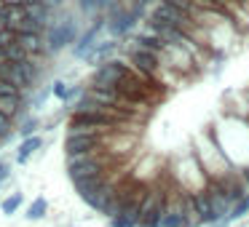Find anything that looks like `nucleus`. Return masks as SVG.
<instances>
[{"label": "nucleus", "mask_w": 249, "mask_h": 227, "mask_svg": "<svg viewBox=\"0 0 249 227\" xmlns=\"http://www.w3.org/2000/svg\"><path fill=\"white\" fill-rule=\"evenodd\" d=\"M193 155L198 158V163H201V168L206 171L209 182L212 179H225L228 174H233L231 163H228V158H225V150H222V145L217 142V134L212 129L206 131L204 136H198Z\"/></svg>", "instance_id": "f257e3e1"}, {"label": "nucleus", "mask_w": 249, "mask_h": 227, "mask_svg": "<svg viewBox=\"0 0 249 227\" xmlns=\"http://www.w3.org/2000/svg\"><path fill=\"white\" fill-rule=\"evenodd\" d=\"M107 32H110V38H115V40H121V38H126V35L134 30V24L140 22L142 16H145V6L142 3H131V6H126V3H115L113 8H110L107 14Z\"/></svg>", "instance_id": "f03ea898"}, {"label": "nucleus", "mask_w": 249, "mask_h": 227, "mask_svg": "<svg viewBox=\"0 0 249 227\" xmlns=\"http://www.w3.org/2000/svg\"><path fill=\"white\" fill-rule=\"evenodd\" d=\"M81 35L75 16H62V19H51L49 30H46V51L49 54H59L62 49H72Z\"/></svg>", "instance_id": "7ed1b4c3"}, {"label": "nucleus", "mask_w": 249, "mask_h": 227, "mask_svg": "<svg viewBox=\"0 0 249 227\" xmlns=\"http://www.w3.org/2000/svg\"><path fill=\"white\" fill-rule=\"evenodd\" d=\"M105 134L107 131H67L65 155H94L105 152Z\"/></svg>", "instance_id": "20e7f679"}, {"label": "nucleus", "mask_w": 249, "mask_h": 227, "mask_svg": "<svg viewBox=\"0 0 249 227\" xmlns=\"http://www.w3.org/2000/svg\"><path fill=\"white\" fill-rule=\"evenodd\" d=\"M126 62H129V67L134 72H140L142 78H147V81H161L163 75V62L158 54H153V51H145V49H137V46L129 43V49H126ZM163 83V81H161Z\"/></svg>", "instance_id": "39448f33"}, {"label": "nucleus", "mask_w": 249, "mask_h": 227, "mask_svg": "<svg viewBox=\"0 0 249 227\" xmlns=\"http://www.w3.org/2000/svg\"><path fill=\"white\" fill-rule=\"evenodd\" d=\"M38 78H40V67L35 65V59L8 62V65L0 67V81H11L14 86H19L22 91H33Z\"/></svg>", "instance_id": "423d86ee"}, {"label": "nucleus", "mask_w": 249, "mask_h": 227, "mask_svg": "<svg viewBox=\"0 0 249 227\" xmlns=\"http://www.w3.org/2000/svg\"><path fill=\"white\" fill-rule=\"evenodd\" d=\"M131 67H129V62H124V59H110V62H105V65H99L97 70H94V75H91V83L89 86H107V88H115L118 86V81L129 72Z\"/></svg>", "instance_id": "0eeeda50"}, {"label": "nucleus", "mask_w": 249, "mask_h": 227, "mask_svg": "<svg viewBox=\"0 0 249 227\" xmlns=\"http://www.w3.org/2000/svg\"><path fill=\"white\" fill-rule=\"evenodd\" d=\"M102 30H107V16H94V22L89 24V27L83 30L81 35H78L75 46H72V56H75V59H86L89 51H91L94 46L99 43V35H102Z\"/></svg>", "instance_id": "6e6552de"}, {"label": "nucleus", "mask_w": 249, "mask_h": 227, "mask_svg": "<svg viewBox=\"0 0 249 227\" xmlns=\"http://www.w3.org/2000/svg\"><path fill=\"white\" fill-rule=\"evenodd\" d=\"M118 40L115 38H107V40H99L97 46H94L91 51H89V56L83 62H86V65H94V67H99V65H105V62H110L113 59V54L115 51H118Z\"/></svg>", "instance_id": "1a4fd4ad"}, {"label": "nucleus", "mask_w": 249, "mask_h": 227, "mask_svg": "<svg viewBox=\"0 0 249 227\" xmlns=\"http://www.w3.org/2000/svg\"><path fill=\"white\" fill-rule=\"evenodd\" d=\"M131 46H137V49H145V51H153V54L163 56V51H166V40L158 38L156 32H150V30H145V32L134 35V40H131Z\"/></svg>", "instance_id": "9d476101"}, {"label": "nucleus", "mask_w": 249, "mask_h": 227, "mask_svg": "<svg viewBox=\"0 0 249 227\" xmlns=\"http://www.w3.org/2000/svg\"><path fill=\"white\" fill-rule=\"evenodd\" d=\"M17 40L22 43V49L27 51L30 59H35V56H46L49 51H46V38L43 35H30V32H22L17 35Z\"/></svg>", "instance_id": "9b49d317"}, {"label": "nucleus", "mask_w": 249, "mask_h": 227, "mask_svg": "<svg viewBox=\"0 0 249 227\" xmlns=\"http://www.w3.org/2000/svg\"><path fill=\"white\" fill-rule=\"evenodd\" d=\"M24 11H27L30 19L46 24V27L51 24V16H54V8H51L49 0H33V3H27V6H24Z\"/></svg>", "instance_id": "f8f14e48"}, {"label": "nucleus", "mask_w": 249, "mask_h": 227, "mask_svg": "<svg viewBox=\"0 0 249 227\" xmlns=\"http://www.w3.org/2000/svg\"><path fill=\"white\" fill-rule=\"evenodd\" d=\"M115 3H121V0H78V11L83 16H105Z\"/></svg>", "instance_id": "ddd939ff"}, {"label": "nucleus", "mask_w": 249, "mask_h": 227, "mask_svg": "<svg viewBox=\"0 0 249 227\" xmlns=\"http://www.w3.org/2000/svg\"><path fill=\"white\" fill-rule=\"evenodd\" d=\"M43 147V139L40 136H30V139H22V145L17 147V155H14V161L19 163V166H24V163L30 161V158L35 155V152Z\"/></svg>", "instance_id": "4468645a"}, {"label": "nucleus", "mask_w": 249, "mask_h": 227, "mask_svg": "<svg viewBox=\"0 0 249 227\" xmlns=\"http://www.w3.org/2000/svg\"><path fill=\"white\" fill-rule=\"evenodd\" d=\"M51 94L67 104V102H72V99L78 102V99H81V94H83V88H81V86H72V83H65V81H54Z\"/></svg>", "instance_id": "2eb2a0df"}, {"label": "nucleus", "mask_w": 249, "mask_h": 227, "mask_svg": "<svg viewBox=\"0 0 249 227\" xmlns=\"http://www.w3.org/2000/svg\"><path fill=\"white\" fill-rule=\"evenodd\" d=\"M46 214H49V200H46L43 195H38V198H35L33 203L27 206V211H24V216H27L30 222H40V219H46Z\"/></svg>", "instance_id": "dca6fc26"}, {"label": "nucleus", "mask_w": 249, "mask_h": 227, "mask_svg": "<svg viewBox=\"0 0 249 227\" xmlns=\"http://www.w3.org/2000/svg\"><path fill=\"white\" fill-rule=\"evenodd\" d=\"M22 203H24V193L17 190V193H11L8 198L0 200V211H3V216H14L19 209H22Z\"/></svg>", "instance_id": "f3484780"}, {"label": "nucleus", "mask_w": 249, "mask_h": 227, "mask_svg": "<svg viewBox=\"0 0 249 227\" xmlns=\"http://www.w3.org/2000/svg\"><path fill=\"white\" fill-rule=\"evenodd\" d=\"M249 214V195H244L241 200H236V203L231 206V214H228V222H236V219H244V216Z\"/></svg>", "instance_id": "a211bd4d"}, {"label": "nucleus", "mask_w": 249, "mask_h": 227, "mask_svg": "<svg viewBox=\"0 0 249 227\" xmlns=\"http://www.w3.org/2000/svg\"><path fill=\"white\" fill-rule=\"evenodd\" d=\"M161 3H166V6L188 14V16H196V11H198V3H196V0H161Z\"/></svg>", "instance_id": "6ab92c4d"}, {"label": "nucleus", "mask_w": 249, "mask_h": 227, "mask_svg": "<svg viewBox=\"0 0 249 227\" xmlns=\"http://www.w3.org/2000/svg\"><path fill=\"white\" fill-rule=\"evenodd\" d=\"M38 118L35 115H24L22 118V126H19V134H22V139H30V136H35V131H38Z\"/></svg>", "instance_id": "aec40b11"}, {"label": "nucleus", "mask_w": 249, "mask_h": 227, "mask_svg": "<svg viewBox=\"0 0 249 227\" xmlns=\"http://www.w3.org/2000/svg\"><path fill=\"white\" fill-rule=\"evenodd\" d=\"M6 54H8V62H27V59H30L27 51L22 49V43H19V40H14V43L8 46Z\"/></svg>", "instance_id": "412c9836"}, {"label": "nucleus", "mask_w": 249, "mask_h": 227, "mask_svg": "<svg viewBox=\"0 0 249 227\" xmlns=\"http://www.w3.org/2000/svg\"><path fill=\"white\" fill-rule=\"evenodd\" d=\"M11 136H14V120L0 113V145H6Z\"/></svg>", "instance_id": "4be33fe9"}, {"label": "nucleus", "mask_w": 249, "mask_h": 227, "mask_svg": "<svg viewBox=\"0 0 249 227\" xmlns=\"http://www.w3.org/2000/svg\"><path fill=\"white\" fill-rule=\"evenodd\" d=\"M110 227H140V225H137V219L129 214H115L113 219H110Z\"/></svg>", "instance_id": "5701e85b"}, {"label": "nucleus", "mask_w": 249, "mask_h": 227, "mask_svg": "<svg viewBox=\"0 0 249 227\" xmlns=\"http://www.w3.org/2000/svg\"><path fill=\"white\" fill-rule=\"evenodd\" d=\"M14 40H17V32H14V30H6V27L0 30V49H8Z\"/></svg>", "instance_id": "b1692460"}, {"label": "nucleus", "mask_w": 249, "mask_h": 227, "mask_svg": "<svg viewBox=\"0 0 249 227\" xmlns=\"http://www.w3.org/2000/svg\"><path fill=\"white\" fill-rule=\"evenodd\" d=\"M8 179H11V163L0 158V184H3V182H8Z\"/></svg>", "instance_id": "393cba45"}, {"label": "nucleus", "mask_w": 249, "mask_h": 227, "mask_svg": "<svg viewBox=\"0 0 249 227\" xmlns=\"http://www.w3.org/2000/svg\"><path fill=\"white\" fill-rule=\"evenodd\" d=\"M6 6H27V0H3Z\"/></svg>", "instance_id": "a878e982"}, {"label": "nucleus", "mask_w": 249, "mask_h": 227, "mask_svg": "<svg viewBox=\"0 0 249 227\" xmlns=\"http://www.w3.org/2000/svg\"><path fill=\"white\" fill-rule=\"evenodd\" d=\"M3 65H8V54H6V49H0V67Z\"/></svg>", "instance_id": "bb28decb"}]
</instances>
